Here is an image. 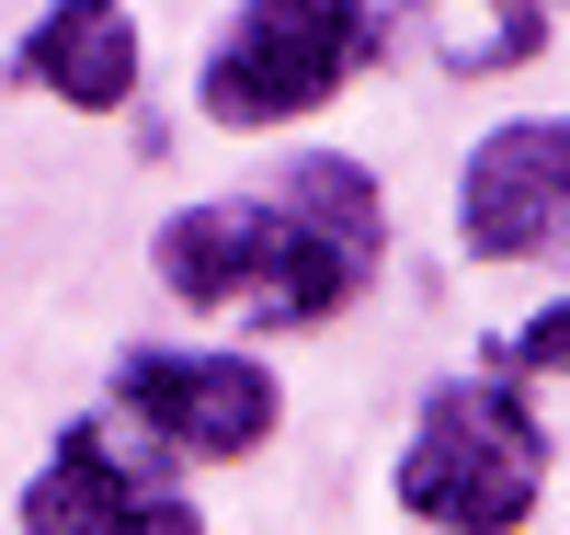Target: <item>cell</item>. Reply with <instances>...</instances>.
<instances>
[{
	"label": "cell",
	"instance_id": "obj_3",
	"mask_svg": "<svg viewBox=\"0 0 570 535\" xmlns=\"http://www.w3.org/2000/svg\"><path fill=\"white\" fill-rule=\"evenodd\" d=\"M376 46H389V12H376V0H240V23H228V46L206 58L195 103L228 137H263V126L320 115Z\"/></svg>",
	"mask_w": 570,
	"mask_h": 535
},
{
	"label": "cell",
	"instance_id": "obj_5",
	"mask_svg": "<svg viewBox=\"0 0 570 535\" xmlns=\"http://www.w3.org/2000/svg\"><path fill=\"white\" fill-rule=\"evenodd\" d=\"M570 228V115H525L491 126L468 149V194H456V239L480 262H525Z\"/></svg>",
	"mask_w": 570,
	"mask_h": 535
},
{
	"label": "cell",
	"instance_id": "obj_8",
	"mask_svg": "<svg viewBox=\"0 0 570 535\" xmlns=\"http://www.w3.org/2000/svg\"><path fill=\"white\" fill-rule=\"evenodd\" d=\"M434 34L456 69H513L548 46V0H434Z\"/></svg>",
	"mask_w": 570,
	"mask_h": 535
},
{
	"label": "cell",
	"instance_id": "obj_7",
	"mask_svg": "<svg viewBox=\"0 0 570 535\" xmlns=\"http://www.w3.org/2000/svg\"><path fill=\"white\" fill-rule=\"evenodd\" d=\"M12 69L35 91H58L69 115H126L137 103V23H126V0H58V12L12 46Z\"/></svg>",
	"mask_w": 570,
	"mask_h": 535
},
{
	"label": "cell",
	"instance_id": "obj_9",
	"mask_svg": "<svg viewBox=\"0 0 570 535\" xmlns=\"http://www.w3.org/2000/svg\"><path fill=\"white\" fill-rule=\"evenodd\" d=\"M502 376H570V297H559V308H537L525 330H513Z\"/></svg>",
	"mask_w": 570,
	"mask_h": 535
},
{
	"label": "cell",
	"instance_id": "obj_1",
	"mask_svg": "<svg viewBox=\"0 0 570 535\" xmlns=\"http://www.w3.org/2000/svg\"><path fill=\"white\" fill-rule=\"evenodd\" d=\"M389 251V206L376 182L320 149L274 194H228V206H183L160 228V285L183 308H252V319H331Z\"/></svg>",
	"mask_w": 570,
	"mask_h": 535
},
{
	"label": "cell",
	"instance_id": "obj_4",
	"mask_svg": "<svg viewBox=\"0 0 570 535\" xmlns=\"http://www.w3.org/2000/svg\"><path fill=\"white\" fill-rule=\"evenodd\" d=\"M115 410L171 456H252L285 422L274 376L252 354H126L115 365Z\"/></svg>",
	"mask_w": 570,
	"mask_h": 535
},
{
	"label": "cell",
	"instance_id": "obj_2",
	"mask_svg": "<svg viewBox=\"0 0 570 535\" xmlns=\"http://www.w3.org/2000/svg\"><path fill=\"white\" fill-rule=\"evenodd\" d=\"M548 491V422L525 410V376H456L422 399L400 456V513L434 535H513Z\"/></svg>",
	"mask_w": 570,
	"mask_h": 535
},
{
	"label": "cell",
	"instance_id": "obj_6",
	"mask_svg": "<svg viewBox=\"0 0 570 535\" xmlns=\"http://www.w3.org/2000/svg\"><path fill=\"white\" fill-rule=\"evenodd\" d=\"M23 535H206L195 502L160 491L149 467H126L104 433H58V456H46V478L23 491Z\"/></svg>",
	"mask_w": 570,
	"mask_h": 535
}]
</instances>
